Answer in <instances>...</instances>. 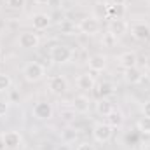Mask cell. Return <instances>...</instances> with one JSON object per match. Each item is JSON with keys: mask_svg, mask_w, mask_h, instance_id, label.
I'll list each match as a JSON object with an SVG mask.
<instances>
[{"mask_svg": "<svg viewBox=\"0 0 150 150\" xmlns=\"http://www.w3.org/2000/svg\"><path fill=\"white\" fill-rule=\"evenodd\" d=\"M49 56L51 59L56 63V65H67L74 59L75 51L72 45H67V44H54L49 51Z\"/></svg>", "mask_w": 150, "mask_h": 150, "instance_id": "6da1fadb", "label": "cell"}, {"mask_svg": "<svg viewBox=\"0 0 150 150\" xmlns=\"http://www.w3.org/2000/svg\"><path fill=\"white\" fill-rule=\"evenodd\" d=\"M21 75H23V79H25L26 82L37 84V82H40V80L45 77V67H44L42 63H37V61H30V63H26V65L23 67Z\"/></svg>", "mask_w": 150, "mask_h": 150, "instance_id": "7a4b0ae2", "label": "cell"}, {"mask_svg": "<svg viewBox=\"0 0 150 150\" xmlns=\"http://www.w3.org/2000/svg\"><path fill=\"white\" fill-rule=\"evenodd\" d=\"M91 133H93V140H94L96 143L105 145V143H108V142L112 140L113 127L110 124H107V122H94Z\"/></svg>", "mask_w": 150, "mask_h": 150, "instance_id": "3957f363", "label": "cell"}, {"mask_svg": "<svg viewBox=\"0 0 150 150\" xmlns=\"http://www.w3.org/2000/svg\"><path fill=\"white\" fill-rule=\"evenodd\" d=\"M75 26H77V30H79L82 35H89V37L98 35V33L101 32V23H100V19H98V18H94V16L82 18Z\"/></svg>", "mask_w": 150, "mask_h": 150, "instance_id": "277c9868", "label": "cell"}, {"mask_svg": "<svg viewBox=\"0 0 150 150\" xmlns=\"http://www.w3.org/2000/svg\"><path fill=\"white\" fill-rule=\"evenodd\" d=\"M47 89L52 96H63L68 93V80L65 75H51L47 79Z\"/></svg>", "mask_w": 150, "mask_h": 150, "instance_id": "5b68a950", "label": "cell"}, {"mask_svg": "<svg viewBox=\"0 0 150 150\" xmlns=\"http://www.w3.org/2000/svg\"><path fill=\"white\" fill-rule=\"evenodd\" d=\"M2 140H4L5 150H19V149H23V145H25L23 134L19 131H16V129L4 131L2 133Z\"/></svg>", "mask_w": 150, "mask_h": 150, "instance_id": "8992f818", "label": "cell"}, {"mask_svg": "<svg viewBox=\"0 0 150 150\" xmlns=\"http://www.w3.org/2000/svg\"><path fill=\"white\" fill-rule=\"evenodd\" d=\"M32 115L37 120H51L54 117V107L49 101H37L32 108Z\"/></svg>", "mask_w": 150, "mask_h": 150, "instance_id": "52a82bcc", "label": "cell"}, {"mask_svg": "<svg viewBox=\"0 0 150 150\" xmlns=\"http://www.w3.org/2000/svg\"><path fill=\"white\" fill-rule=\"evenodd\" d=\"M91 98L86 94V93H80V94H75L74 100H72V108L75 113L79 115H87L91 110Z\"/></svg>", "mask_w": 150, "mask_h": 150, "instance_id": "ba28073f", "label": "cell"}, {"mask_svg": "<svg viewBox=\"0 0 150 150\" xmlns=\"http://www.w3.org/2000/svg\"><path fill=\"white\" fill-rule=\"evenodd\" d=\"M131 35L133 38H136L138 42H149L150 40V25H147L145 21H136L133 25H129Z\"/></svg>", "mask_w": 150, "mask_h": 150, "instance_id": "9c48e42d", "label": "cell"}, {"mask_svg": "<svg viewBox=\"0 0 150 150\" xmlns=\"http://www.w3.org/2000/svg\"><path fill=\"white\" fill-rule=\"evenodd\" d=\"M18 45L26 51L37 49L40 45V37H38V33H33V32H21L18 37Z\"/></svg>", "mask_w": 150, "mask_h": 150, "instance_id": "30bf717a", "label": "cell"}, {"mask_svg": "<svg viewBox=\"0 0 150 150\" xmlns=\"http://www.w3.org/2000/svg\"><path fill=\"white\" fill-rule=\"evenodd\" d=\"M75 84L82 93H91L96 86V77L93 75V72H84V74L77 75Z\"/></svg>", "mask_w": 150, "mask_h": 150, "instance_id": "8fae6325", "label": "cell"}, {"mask_svg": "<svg viewBox=\"0 0 150 150\" xmlns=\"http://www.w3.org/2000/svg\"><path fill=\"white\" fill-rule=\"evenodd\" d=\"M117 65L120 68H133V67H138V54L134 51H124L117 56Z\"/></svg>", "mask_w": 150, "mask_h": 150, "instance_id": "7c38bea8", "label": "cell"}, {"mask_svg": "<svg viewBox=\"0 0 150 150\" xmlns=\"http://www.w3.org/2000/svg\"><path fill=\"white\" fill-rule=\"evenodd\" d=\"M52 23V18L47 14V12H35L32 16V26L33 30L37 32H42V30H47Z\"/></svg>", "mask_w": 150, "mask_h": 150, "instance_id": "4fadbf2b", "label": "cell"}, {"mask_svg": "<svg viewBox=\"0 0 150 150\" xmlns=\"http://www.w3.org/2000/svg\"><path fill=\"white\" fill-rule=\"evenodd\" d=\"M115 89H117V86L113 84L112 80H103V82H98L93 91H94V94L100 100V98H108V96L115 94Z\"/></svg>", "mask_w": 150, "mask_h": 150, "instance_id": "5bb4252c", "label": "cell"}, {"mask_svg": "<svg viewBox=\"0 0 150 150\" xmlns=\"http://www.w3.org/2000/svg\"><path fill=\"white\" fill-rule=\"evenodd\" d=\"M87 67H89V70L93 72V74H100V72H103L105 68H107V56L105 54H93V56H89V59H87Z\"/></svg>", "mask_w": 150, "mask_h": 150, "instance_id": "9a60e30c", "label": "cell"}, {"mask_svg": "<svg viewBox=\"0 0 150 150\" xmlns=\"http://www.w3.org/2000/svg\"><path fill=\"white\" fill-rule=\"evenodd\" d=\"M108 30L112 32L113 35H117V37H122V35H126V33L129 32V23H127L124 18H120V19H110Z\"/></svg>", "mask_w": 150, "mask_h": 150, "instance_id": "2e32d148", "label": "cell"}, {"mask_svg": "<svg viewBox=\"0 0 150 150\" xmlns=\"http://www.w3.org/2000/svg\"><path fill=\"white\" fill-rule=\"evenodd\" d=\"M122 75H124V80H126L127 84H131V86H136V84H140V82L143 80V72H142L138 67L126 68Z\"/></svg>", "mask_w": 150, "mask_h": 150, "instance_id": "e0dca14e", "label": "cell"}, {"mask_svg": "<svg viewBox=\"0 0 150 150\" xmlns=\"http://www.w3.org/2000/svg\"><path fill=\"white\" fill-rule=\"evenodd\" d=\"M105 119H107L105 122H107V124H110L113 129H115V127H120V126L124 124V113L120 112L119 108H113L112 112L105 117Z\"/></svg>", "mask_w": 150, "mask_h": 150, "instance_id": "ac0fdd59", "label": "cell"}, {"mask_svg": "<svg viewBox=\"0 0 150 150\" xmlns=\"http://www.w3.org/2000/svg\"><path fill=\"white\" fill-rule=\"evenodd\" d=\"M113 108H115V107H113V103L108 98H100V100L96 101V113L101 115V117H107Z\"/></svg>", "mask_w": 150, "mask_h": 150, "instance_id": "d6986e66", "label": "cell"}, {"mask_svg": "<svg viewBox=\"0 0 150 150\" xmlns=\"http://www.w3.org/2000/svg\"><path fill=\"white\" fill-rule=\"evenodd\" d=\"M126 14V5H113L108 4V19H120Z\"/></svg>", "mask_w": 150, "mask_h": 150, "instance_id": "ffe728a7", "label": "cell"}, {"mask_svg": "<svg viewBox=\"0 0 150 150\" xmlns=\"http://www.w3.org/2000/svg\"><path fill=\"white\" fill-rule=\"evenodd\" d=\"M117 42H119V37H117V35H113L110 30H108V32H105V33H103V37H101V45H103V47H108V49L115 47V45H117Z\"/></svg>", "mask_w": 150, "mask_h": 150, "instance_id": "44dd1931", "label": "cell"}, {"mask_svg": "<svg viewBox=\"0 0 150 150\" xmlns=\"http://www.w3.org/2000/svg\"><path fill=\"white\" fill-rule=\"evenodd\" d=\"M11 87H12V79H11V75L0 72V93H7V91H11Z\"/></svg>", "mask_w": 150, "mask_h": 150, "instance_id": "7402d4cb", "label": "cell"}, {"mask_svg": "<svg viewBox=\"0 0 150 150\" xmlns=\"http://www.w3.org/2000/svg\"><path fill=\"white\" fill-rule=\"evenodd\" d=\"M77 138H79V133H77L75 129H65V131L61 133V142H63V143H70V145H72Z\"/></svg>", "mask_w": 150, "mask_h": 150, "instance_id": "603a6c76", "label": "cell"}, {"mask_svg": "<svg viewBox=\"0 0 150 150\" xmlns=\"http://www.w3.org/2000/svg\"><path fill=\"white\" fill-rule=\"evenodd\" d=\"M136 127H138L140 133H143V134H150V119L149 117H142V119L136 122Z\"/></svg>", "mask_w": 150, "mask_h": 150, "instance_id": "cb8c5ba5", "label": "cell"}, {"mask_svg": "<svg viewBox=\"0 0 150 150\" xmlns=\"http://www.w3.org/2000/svg\"><path fill=\"white\" fill-rule=\"evenodd\" d=\"M7 5H9V9H12V11H21V9H25L26 0H7Z\"/></svg>", "mask_w": 150, "mask_h": 150, "instance_id": "d4e9b609", "label": "cell"}, {"mask_svg": "<svg viewBox=\"0 0 150 150\" xmlns=\"http://www.w3.org/2000/svg\"><path fill=\"white\" fill-rule=\"evenodd\" d=\"M59 117H63L67 122H70L75 117V112H74V108H72V105H70V108H59Z\"/></svg>", "mask_w": 150, "mask_h": 150, "instance_id": "484cf974", "label": "cell"}, {"mask_svg": "<svg viewBox=\"0 0 150 150\" xmlns=\"http://www.w3.org/2000/svg\"><path fill=\"white\" fill-rule=\"evenodd\" d=\"M75 150H96V149H94V145H91L89 142H80Z\"/></svg>", "mask_w": 150, "mask_h": 150, "instance_id": "4316f807", "label": "cell"}, {"mask_svg": "<svg viewBox=\"0 0 150 150\" xmlns=\"http://www.w3.org/2000/svg\"><path fill=\"white\" fill-rule=\"evenodd\" d=\"M142 113H143V117H149L150 119V100L143 103V107H142Z\"/></svg>", "mask_w": 150, "mask_h": 150, "instance_id": "83f0119b", "label": "cell"}, {"mask_svg": "<svg viewBox=\"0 0 150 150\" xmlns=\"http://www.w3.org/2000/svg\"><path fill=\"white\" fill-rule=\"evenodd\" d=\"M9 110V101H4V100H0V117L2 115H5Z\"/></svg>", "mask_w": 150, "mask_h": 150, "instance_id": "f1b7e54d", "label": "cell"}, {"mask_svg": "<svg viewBox=\"0 0 150 150\" xmlns=\"http://www.w3.org/2000/svg\"><path fill=\"white\" fill-rule=\"evenodd\" d=\"M54 150H74V149H72V145H70V143H63V142H61L59 145H56V149H54Z\"/></svg>", "mask_w": 150, "mask_h": 150, "instance_id": "f546056e", "label": "cell"}, {"mask_svg": "<svg viewBox=\"0 0 150 150\" xmlns=\"http://www.w3.org/2000/svg\"><path fill=\"white\" fill-rule=\"evenodd\" d=\"M126 2L127 0H110V4H113V5H126Z\"/></svg>", "mask_w": 150, "mask_h": 150, "instance_id": "4dcf8cb0", "label": "cell"}, {"mask_svg": "<svg viewBox=\"0 0 150 150\" xmlns=\"http://www.w3.org/2000/svg\"><path fill=\"white\" fill-rule=\"evenodd\" d=\"M0 150H5V145H4V140H2V134H0Z\"/></svg>", "mask_w": 150, "mask_h": 150, "instance_id": "1f68e13d", "label": "cell"}, {"mask_svg": "<svg viewBox=\"0 0 150 150\" xmlns=\"http://www.w3.org/2000/svg\"><path fill=\"white\" fill-rule=\"evenodd\" d=\"M38 4H49V2H51V0H37Z\"/></svg>", "mask_w": 150, "mask_h": 150, "instance_id": "d6a6232c", "label": "cell"}, {"mask_svg": "<svg viewBox=\"0 0 150 150\" xmlns=\"http://www.w3.org/2000/svg\"><path fill=\"white\" fill-rule=\"evenodd\" d=\"M145 67H147V68L150 70V58H149V61H147V65H145Z\"/></svg>", "mask_w": 150, "mask_h": 150, "instance_id": "836d02e7", "label": "cell"}, {"mask_svg": "<svg viewBox=\"0 0 150 150\" xmlns=\"http://www.w3.org/2000/svg\"><path fill=\"white\" fill-rule=\"evenodd\" d=\"M149 5H150V0H149Z\"/></svg>", "mask_w": 150, "mask_h": 150, "instance_id": "e575fe53", "label": "cell"}, {"mask_svg": "<svg viewBox=\"0 0 150 150\" xmlns=\"http://www.w3.org/2000/svg\"><path fill=\"white\" fill-rule=\"evenodd\" d=\"M5 2H7V0H5Z\"/></svg>", "mask_w": 150, "mask_h": 150, "instance_id": "d590c367", "label": "cell"}]
</instances>
